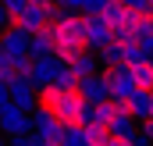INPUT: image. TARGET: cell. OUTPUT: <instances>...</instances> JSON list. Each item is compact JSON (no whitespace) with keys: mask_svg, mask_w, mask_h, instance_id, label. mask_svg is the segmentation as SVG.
Here are the masks:
<instances>
[{"mask_svg":"<svg viewBox=\"0 0 153 146\" xmlns=\"http://www.w3.org/2000/svg\"><path fill=\"white\" fill-rule=\"evenodd\" d=\"M85 18H89V29H85V46L100 54L107 43H114V32H111V25H107L100 14H85Z\"/></svg>","mask_w":153,"mask_h":146,"instance_id":"cell-8","label":"cell"},{"mask_svg":"<svg viewBox=\"0 0 153 146\" xmlns=\"http://www.w3.org/2000/svg\"><path fill=\"white\" fill-rule=\"evenodd\" d=\"M125 7L135 11V14H150V11H153V0H125Z\"/></svg>","mask_w":153,"mask_h":146,"instance_id":"cell-23","label":"cell"},{"mask_svg":"<svg viewBox=\"0 0 153 146\" xmlns=\"http://www.w3.org/2000/svg\"><path fill=\"white\" fill-rule=\"evenodd\" d=\"M11 104L32 114V110L39 107V93H36V86H32L29 78H14V82H11Z\"/></svg>","mask_w":153,"mask_h":146,"instance_id":"cell-10","label":"cell"},{"mask_svg":"<svg viewBox=\"0 0 153 146\" xmlns=\"http://www.w3.org/2000/svg\"><path fill=\"white\" fill-rule=\"evenodd\" d=\"M29 54H32V57H50V54H53V29H50V25L39 29V32H32Z\"/></svg>","mask_w":153,"mask_h":146,"instance_id":"cell-14","label":"cell"},{"mask_svg":"<svg viewBox=\"0 0 153 146\" xmlns=\"http://www.w3.org/2000/svg\"><path fill=\"white\" fill-rule=\"evenodd\" d=\"M150 18H153V11H150Z\"/></svg>","mask_w":153,"mask_h":146,"instance_id":"cell-34","label":"cell"},{"mask_svg":"<svg viewBox=\"0 0 153 146\" xmlns=\"http://www.w3.org/2000/svg\"><path fill=\"white\" fill-rule=\"evenodd\" d=\"M100 18H103V22L114 29V25H121V22H132V11L125 7V0H111V4L100 11Z\"/></svg>","mask_w":153,"mask_h":146,"instance_id":"cell-15","label":"cell"},{"mask_svg":"<svg viewBox=\"0 0 153 146\" xmlns=\"http://www.w3.org/2000/svg\"><path fill=\"white\" fill-rule=\"evenodd\" d=\"M11 25H14V14H11L4 4H0V32H4V29H11Z\"/></svg>","mask_w":153,"mask_h":146,"instance_id":"cell-26","label":"cell"},{"mask_svg":"<svg viewBox=\"0 0 153 146\" xmlns=\"http://www.w3.org/2000/svg\"><path fill=\"white\" fill-rule=\"evenodd\" d=\"M111 146H132V139H111Z\"/></svg>","mask_w":153,"mask_h":146,"instance_id":"cell-32","label":"cell"},{"mask_svg":"<svg viewBox=\"0 0 153 146\" xmlns=\"http://www.w3.org/2000/svg\"><path fill=\"white\" fill-rule=\"evenodd\" d=\"M146 61H153V57L139 46V43H128V46H125V64H132V68H135V64H146Z\"/></svg>","mask_w":153,"mask_h":146,"instance_id":"cell-20","label":"cell"},{"mask_svg":"<svg viewBox=\"0 0 153 146\" xmlns=\"http://www.w3.org/2000/svg\"><path fill=\"white\" fill-rule=\"evenodd\" d=\"M50 29H53V54H57L64 64H71L82 50H89V46H85L89 18H85L82 11H61V14L50 22Z\"/></svg>","mask_w":153,"mask_h":146,"instance_id":"cell-1","label":"cell"},{"mask_svg":"<svg viewBox=\"0 0 153 146\" xmlns=\"http://www.w3.org/2000/svg\"><path fill=\"white\" fill-rule=\"evenodd\" d=\"M132 146H153V143L143 136V132H135V136H132Z\"/></svg>","mask_w":153,"mask_h":146,"instance_id":"cell-31","label":"cell"},{"mask_svg":"<svg viewBox=\"0 0 153 146\" xmlns=\"http://www.w3.org/2000/svg\"><path fill=\"white\" fill-rule=\"evenodd\" d=\"M132 75H135V86H139V89H153V61L135 64V68H132Z\"/></svg>","mask_w":153,"mask_h":146,"instance_id":"cell-19","label":"cell"},{"mask_svg":"<svg viewBox=\"0 0 153 146\" xmlns=\"http://www.w3.org/2000/svg\"><path fill=\"white\" fill-rule=\"evenodd\" d=\"M128 114L143 125V121H150L153 118V89H135L132 96H128Z\"/></svg>","mask_w":153,"mask_h":146,"instance_id":"cell-11","label":"cell"},{"mask_svg":"<svg viewBox=\"0 0 153 146\" xmlns=\"http://www.w3.org/2000/svg\"><path fill=\"white\" fill-rule=\"evenodd\" d=\"M139 132H143V136H146V139L153 143V118H150V121H143V125H139Z\"/></svg>","mask_w":153,"mask_h":146,"instance_id":"cell-29","label":"cell"},{"mask_svg":"<svg viewBox=\"0 0 153 146\" xmlns=\"http://www.w3.org/2000/svg\"><path fill=\"white\" fill-rule=\"evenodd\" d=\"M0 132L7 136V139H18V136H29L32 132V114L22 107H4L0 110Z\"/></svg>","mask_w":153,"mask_h":146,"instance_id":"cell-5","label":"cell"},{"mask_svg":"<svg viewBox=\"0 0 153 146\" xmlns=\"http://www.w3.org/2000/svg\"><path fill=\"white\" fill-rule=\"evenodd\" d=\"M61 146H85V128H82V125H78V128H68Z\"/></svg>","mask_w":153,"mask_h":146,"instance_id":"cell-21","label":"cell"},{"mask_svg":"<svg viewBox=\"0 0 153 146\" xmlns=\"http://www.w3.org/2000/svg\"><path fill=\"white\" fill-rule=\"evenodd\" d=\"M139 46H143V50H146V54L153 57V32H150V36H143V39H139Z\"/></svg>","mask_w":153,"mask_h":146,"instance_id":"cell-30","label":"cell"},{"mask_svg":"<svg viewBox=\"0 0 153 146\" xmlns=\"http://www.w3.org/2000/svg\"><path fill=\"white\" fill-rule=\"evenodd\" d=\"M78 93L85 104H107L111 100V86L103 75H89V78H78Z\"/></svg>","mask_w":153,"mask_h":146,"instance_id":"cell-9","label":"cell"},{"mask_svg":"<svg viewBox=\"0 0 153 146\" xmlns=\"http://www.w3.org/2000/svg\"><path fill=\"white\" fill-rule=\"evenodd\" d=\"M32 132H36L39 139H46L50 146H61L64 143V125L57 121V114H50V110H43V107H36L32 110Z\"/></svg>","mask_w":153,"mask_h":146,"instance_id":"cell-4","label":"cell"},{"mask_svg":"<svg viewBox=\"0 0 153 146\" xmlns=\"http://www.w3.org/2000/svg\"><path fill=\"white\" fill-rule=\"evenodd\" d=\"M4 146H7V143H4Z\"/></svg>","mask_w":153,"mask_h":146,"instance_id":"cell-35","label":"cell"},{"mask_svg":"<svg viewBox=\"0 0 153 146\" xmlns=\"http://www.w3.org/2000/svg\"><path fill=\"white\" fill-rule=\"evenodd\" d=\"M111 32H114V43H125V46H128V43H139V29H135V22H121V25H114Z\"/></svg>","mask_w":153,"mask_h":146,"instance_id":"cell-18","label":"cell"},{"mask_svg":"<svg viewBox=\"0 0 153 146\" xmlns=\"http://www.w3.org/2000/svg\"><path fill=\"white\" fill-rule=\"evenodd\" d=\"M4 107H11V86L0 78V110H4Z\"/></svg>","mask_w":153,"mask_h":146,"instance_id":"cell-27","label":"cell"},{"mask_svg":"<svg viewBox=\"0 0 153 146\" xmlns=\"http://www.w3.org/2000/svg\"><path fill=\"white\" fill-rule=\"evenodd\" d=\"M85 128V146H111V128L107 125H82Z\"/></svg>","mask_w":153,"mask_h":146,"instance_id":"cell-17","label":"cell"},{"mask_svg":"<svg viewBox=\"0 0 153 146\" xmlns=\"http://www.w3.org/2000/svg\"><path fill=\"white\" fill-rule=\"evenodd\" d=\"M85 100H82V93L78 89H61V96H57V104L50 114H57V121L64 125V128H78L82 125V118H85Z\"/></svg>","mask_w":153,"mask_h":146,"instance_id":"cell-2","label":"cell"},{"mask_svg":"<svg viewBox=\"0 0 153 146\" xmlns=\"http://www.w3.org/2000/svg\"><path fill=\"white\" fill-rule=\"evenodd\" d=\"M68 68H71V72L78 75V78H89V75H100V57H96L93 50H82V54H78V57L71 61V64H68Z\"/></svg>","mask_w":153,"mask_h":146,"instance_id":"cell-13","label":"cell"},{"mask_svg":"<svg viewBox=\"0 0 153 146\" xmlns=\"http://www.w3.org/2000/svg\"><path fill=\"white\" fill-rule=\"evenodd\" d=\"M103 78L111 86V100H128L139 86H135V75H132V64H117V68H103Z\"/></svg>","mask_w":153,"mask_h":146,"instance_id":"cell-3","label":"cell"},{"mask_svg":"<svg viewBox=\"0 0 153 146\" xmlns=\"http://www.w3.org/2000/svg\"><path fill=\"white\" fill-rule=\"evenodd\" d=\"M61 68H64V61H61L57 54H50V57H32V75H29V82H32L36 89L53 86V78H57Z\"/></svg>","mask_w":153,"mask_h":146,"instance_id":"cell-7","label":"cell"},{"mask_svg":"<svg viewBox=\"0 0 153 146\" xmlns=\"http://www.w3.org/2000/svg\"><path fill=\"white\" fill-rule=\"evenodd\" d=\"M107 128H111V136H114V139H132V136L139 132V121H135L128 110H117L114 118H111V125H107Z\"/></svg>","mask_w":153,"mask_h":146,"instance_id":"cell-12","label":"cell"},{"mask_svg":"<svg viewBox=\"0 0 153 146\" xmlns=\"http://www.w3.org/2000/svg\"><path fill=\"white\" fill-rule=\"evenodd\" d=\"M11 146H50L46 139H39L36 132H29V136H18V139H11Z\"/></svg>","mask_w":153,"mask_h":146,"instance_id":"cell-22","label":"cell"},{"mask_svg":"<svg viewBox=\"0 0 153 146\" xmlns=\"http://www.w3.org/2000/svg\"><path fill=\"white\" fill-rule=\"evenodd\" d=\"M29 43H32V32H25V29H18V25H11V29L0 32V50H4L11 61L32 57V54H29Z\"/></svg>","mask_w":153,"mask_h":146,"instance_id":"cell-6","label":"cell"},{"mask_svg":"<svg viewBox=\"0 0 153 146\" xmlns=\"http://www.w3.org/2000/svg\"><path fill=\"white\" fill-rule=\"evenodd\" d=\"M0 4H4V7H7L11 14H22V11H25V7H29L32 0H0Z\"/></svg>","mask_w":153,"mask_h":146,"instance_id":"cell-25","label":"cell"},{"mask_svg":"<svg viewBox=\"0 0 153 146\" xmlns=\"http://www.w3.org/2000/svg\"><path fill=\"white\" fill-rule=\"evenodd\" d=\"M100 64H103V68L125 64V43H107V46L100 50Z\"/></svg>","mask_w":153,"mask_h":146,"instance_id":"cell-16","label":"cell"},{"mask_svg":"<svg viewBox=\"0 0 153 146\" xmlns=\"http://www.w3.org/2000/svg\"><path fill=\"white\" fill-rule=\"evenodd\" d=\"M57 4H61L64 11H82V7H85V0H57Z\"/></svg>","mask_w":153,"mask_h":146,"instance_id":"cell-28","label":"cell"},{"mask_svg":"<svg viewBox=\"0 0 153 146\" xmlns=\"http://www.w3.org/2000/svg\"><path fill=\"white\" fill-rule=\"evenodd\" d=\"M0 146H4V139H0Z\"/></svg>","mask_w":153,"mask_h":146,"instance_id":"cell-33","label":"cell"},{"mask_svg":"<svg viewBox=\"0 0 153 146\" xmlns=\"http://www.w3.org/2000/svg\"><path fill=\"white\" fill-rule=\"evenodd\" d=\"M111 0H85V7H82V14H100L103 7H107Z\"/></svg>","mask_w":153,"mask_h":146,"instance_id":"cell-24","label":"cell"}]
</instances>
